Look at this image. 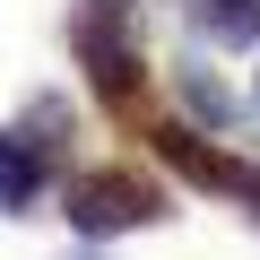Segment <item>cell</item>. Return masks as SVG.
<instances>
[{
    "label": "cell",
    "instance_id": "6",
    "mask_svg": "<svg viewBox=\"0 0 260 260\" xmlns=\"http://www.w3.org/2000/svg\"><path fill=\"white\" fill-rule=\"evenodd\" d=\"M174 87H182V104H191L200 121H217V130H234V87H225V78H208L200 61H174Z\"/></svg>",
    "mask_w": 260,
    "mask_h": 260
},
{
    "label": "cell",
    "instance_id": "4",
    "mask_svg": "<svg viewBox=\"0 0 260 260\" xmlns=\"http://www.w3.org/2000/svg\"><path fill=\"white\" fill-rule=\"evenodd\" d=\"M52 148L35 139V130L18 121V130H0V217H26L35 200H44V182H52Z\"/></svg>",
    "mask_w": 260,
    "mask_h": 260
},
{
    "label": "cell",
    "instance_id": "7",
    "mask_svg": "<svg viewBox=\"0 0 260 260\" xmlns=\"http://www.w3.org/2000/svg\"><path fill=\"white\" fill-rule=\"evenodd\" d=\"M70 260H87V251H70Z\"/></svg>",
    "mask_w": 260,
    "mask_h": 260
},
{
    "label": "cell",
    "instance_id": "5",
    "mask_svg": "<svg viewBox=\"0 0 260 260\" xmlns=\"http://www.w3.org/2000/svg\"><path fill=\"white\" fill-rule=\"evenodd\" d=\"M200 35L208 44H225V52H243V44H260V0H200Z\"/></svg>",
    "mask_w": 260,
    "mask_h": 260
},
{
    "label": "cell",
    "instance_id": "3",
    "mask_svg": "<svg viewBox=\"0 0 260 260\" xmlns=\"http://www.w3.org/2000/svg\"><path fill=\"white\" fill-rule=\"evenodd\" d=\"M139 139H148L156 165H174L191 191H225V200H243V217H260V165H243L234 148H208L191 121H148Z\"/></svg>",
    "mask_w": 260,
    "mask_h": 260
},
{
    "label": "cell",
    "instance_id": "2",
    "mask_svg": "<svg viewBox=\"0 0 260 260\" xmlns=\"http://www.w3.org/2000/svg\"><path fill=\"white\" fill-rule=\"evenodd\" d=\"M165 217V182L139 174V165H87L70 182V225L87 243H113V234H139Z\"/></svg>",
    "mask_w": 260,
    "mask_h": 260
},
{
    "label": "cell",
    "instance_id": "1",
    "mask_svg": "<svg viewBox=\"0 0 260 260\" xmlns=\"http://www.w3.org/2000/svg\"><path fill=\"white\" fill-rule=\"evenodd\" d=\"M70 52L95 87V104L121 130H148V95H139V0H78L70 9Z\"/></svg>",
    "mask_w": 260,
    "mask_h": 260
}]
</instances>
